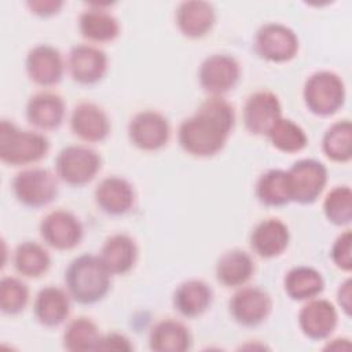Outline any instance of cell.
<instances>
[{
	"label": "cell",
	"instance_id": "6da1fadb",
	"mask_svg": "<svg viewBox=\"0 0 352 352\" xmlns=\"http://www.w3.org/2000/svg\"><path fill=\"white\" fill-rule=\"evenodd\" d=\"M234 125L232 104L221 96H210L191 117L182 121L177 140L187 154L208 158L224 148Z\"/></svg>",
	"mask_w": 352,
	"mask_h": 352
},
{
	"label": "cell",
	"instance_id": "7a4b0ae2",
	"mask_svg": "<svg viewBox=\"0 0 352 352\" xmlns=\"http://www.w3.org/2000/svg\"><path fill=\"white\" fill-rule=\"evenodd\" d=\"M111 274L99 256L81 254L70 261L65 271V282L70 297L82 305L100 301L110 290Z\"/></svg>",
	"mask_w": 352,
	"mask_h": 352
},
{
	"label": "cell",
	"instance_id": "3957f363",
	"mask_svg": "<svg viewBox=\"0 0 352 352\" xmlns=\"http://www.w3.org/2000/svg\"><path fill=\"white\" fill-rule=\"evenodd\" d=\"M50 150V140L40 132L23 131L12 121L0 122V160L11 166L38 162Z\"/></svg>",
	"mask_w": 352,
	"mask_h": 352
},
{
	"label": "cell",
	"instance_id": "277c9868",
	"mask_svg": "<svg viewBox=\"0 0 352 352\" xmlns=\"http://www.w3.org/2000/svg\"><path fill=\"white\" fill-rule=\"evenodd\" d=\"M345 84L342 78L330 70L312 73L304 84L302 98L309 113L318 117L336 114L345 103Z\"/></svg>",
	"mask_w": 352,
	"mask_h": 352
},
{
	"label": "cell",
	"instance_id": "5b68a950",
	"mask_svg": "<svg viewBox=\"0 0 352 352\" xmlns=\"http://www.w3.org/2000/svg\"><path fill=\"white\" fill-rule=\"evenodd\" d=\"M100 166L102 158L94 148L82 144H72L58 153L55 175L69 186L81 187L95 179Z\"/></svg>",
	"mask_w": 352,
	"mask_h": 352
},
{
	"label": "cell",
	"instance_id": "8992f818",
	"mask_svg": "<svg viewBox=\"0 0 352 352\" xmlns=\"http://www.w3.org/2000/svg\"><path fill=\"white\" fill-rule=\"evenodd\" d=\"M12 191L23 206L38 209L56 198L58 176L45 168H28L15 175Z\"/></svg>",
	"mask_w": 352,
	"mask_h": 352
},
{
	"label": "cell",
	"instance_id": "52a82bcc",
	"mask_svg": "<svg viewBox=\"0 0 352 352\" xmlns=\"http://www.w3.org/2000/svg\"><path fill=\"white\" fill-rule=\"evenodd\" d=\"M286 173L292 202L301 205L314 204L327 183V168L314 158L298 160Z\"/></svg>",
	"mask_w": 352,
	"mask_h": 352
},
{
	"label": "cell",
	"instance_id": "ba28073f",
	"mask_svg": "<svg viewBox=\"0 0 352 352\" xmlns=\"http://www.w3.org/2000/svg\"><path fill=\"white\" fill-rule=\"evenodd\" d=\"M298 37L293 29L279 22H268L254 36V50L265 60L283 63L298 52Z\"/></svg>",
	"mask_w": 352,
	"mask_h": 352
},
{
	"label": "cell",
	"instance_id": "9c48e42d",
	"mask_svg": "<svg viewBox=\"0 0 352 352\" xmlns=\"http://www.w3.org/2000/svg\"><path fill=\"white\" fill-rule=\"evenodd\" d=\"M40 235L52 249L72 250L80 245L84 236V227L74 213L55 209L41 219Z\"/></svg>",
	"mask_w": 352,
	"mask_h": 352
},
{
	"label": "cell",
	"instance_id": "30bf717a",
	"mask_svg": "<svg viewBox=\"0 0 352 352\" xmlns=\"http://www.w3.org/2000/svg\"><path fill=\"white\" fill-rule=\"evenodd\" d=\"M241 78L238 60L228 54H213L205 58L198 70V81L212 96H221L231 91Z\"/></svg>",
	"mask_w": 352,
	"mask_h": 352
},
{
	"label": "cell",
	"instance_id": "8fae6325",
	"mask_svg": "<svg viewBox=\"0 0 352 352\" xmlns=\"http://www.w3.org/2000/svg\"><path fill=\"white\" fill-rule=\"evenodd\" d=\"M131 143L144 151H157L166 146L170 138L168 118L155 110L136 113L128 124Z\"/></svg>",
	"mask_w": 352,
	"mask_h": 352
},
{
	"label": "cell",
	"instance_id": "7c38bea8",
	"mask_svg": "<svg viewBox=\"0 0 352 352\" xmlns=\"http://www.w3.org/2000/svg\"><path fill=\"white\" fill-rule=\"evenodd\" d=\"M232 319L245 327H256L267 320L272 311V298L261 287H241L230 300Z\"/></svg>",
	"mask_w": 352,
	"mask_h": 352
},
{
	"label": "cell",
	"instance_id": "4fadbf2b",
	"mask_svg": "<svg viewBox=\"0 0 352 352\" xmlns=\"http://www.w3.org/2000/svg\"><path fill=\"white\" fill-rule=\"evenodd\" d=\"M279 118H282V106L274 92L261 89L248 96L243 106V124L252 135L267 136Z\"/></svg>",
	"mask_w": 352,
	"mask_h": 352
},
{
	"label": "cell",
	"instance_id": "5bb4252c",
	"mask_svg": "<svg viewBox=\"0 0 352 352\" xmlns=\"http://www.w3.org/2000/svg\"><path fill=\"white\" fill-rule=\"evenodd\" d=\"M67 66L76 82L94 85L106 76L109 59L100 48L91 44H78L70 50Z\"/></svg>",
	"mask_w": 352,
	"mask_h": 352
},
{
	"label": "cell",
	"instance_id": "9a60e30c",
	"mask_svg": "<svg viewBox=\"0 0 352 352\" xmlns=\"http://www.w3.org/2000/svg\"><path fill=\"white\" fill-rule=\"evenodd\" d=\"M338 323V314L333 302L324 298L308 300L298 312V326L301 333L314 341H320L331 336Z\"/></svg>",
	"mask_w": 352,
	"mask_h": 352
},
{
	"label": "cell",
	"instance_id": "2e32d148",
	"mask_svg": "<svg viewBox=\"0 0 352 352\" xmlns=\"http://www.w3.org/2000/svg\"><path fill=\"white\" fill-rule=\"evenodd\" d=\"M29 78L40 87L56 85L65 73V62L60 52L48 44L33 47L25 60Z\"/></svg>",
	"mask_w": 352,
	"mask_h": 352
},
{
	"label": "cell",
	"instance_id": "e0dca14e",
	"mask_svg": "<svg viewBox=\"0 0 352 352\" xmlns=\"http://www.w3.org/2000/svg\"><path fill=\"white\" fill-rule=\"evenodd\" d=\"M70 128L76 136L88 143L103 142L111 129L106 111L92 102L78 103L70 116Z\"/></svg>",
	"mask_w": 352,
	"mask_h": 352
},
{
	"label": "cell",
	"instance_id": "ac0fdd59",
	"mask_svg": "<svg viewBox=\"0 0 352 352\" xmlns=\"http://www.w3.org/2000/svg\"><path fill=\"white\" fill-rule=\"evenodd\" d=\"M98 208L110 216H122L135 205L133 186L124 177L109 176L100 180L95 188Z\"/></svg>",
	"mask_w": 352,
	"mask_h": 352
},
{
	"label": "cell",
	"instance_id": "d6986e66",
	"mask_svg": "<svg viewBox=\"0 0 352 352\" xmlns=\"http://www.w3.org/2000/svg\"><path fill=\"white\" fill-rule=\"evenodd\" d=\"M289 227L276 217L260 221L250 234V246L253 252L263 258L280 256L289 246Z\"/></svg>",
	"mask_w": 352,
	"mask_h": 352
},
{
	"label": "cell",
	"instance_id": "ffe728a7",
	"mask_svg": "<svg viewBox=\"0 0 352 352\" xmlns=\"http://www.w3.org/2000/svg\"><path fill=\"white\" fill-rule=\"evenodd\" d=\"M175 21L183 36L188 38H201L212 30L216 21V12L213 6L208 1L188 0L179 4Z\"/></svg>",
	"mask_w": 352,
	"mask_h": 352
},
{
	"label": "cell",
	"instance_id": "44dd1931",
	"mask_svg": "<svg viewBox=\"0 0 352 352\" xmlns=\"http://www.w3.org/2000/svg\"><path fill=\"white\" fill-rule=\"evenodd\" d=\"M139 249L128 234L110 235L99 253V258L111 275L128 274L136 264Z\"/></svg>",
	"mask_w": 352,
	"mask_h": 352
},
{
	"label": "cell",
	"instance_id": "7402d4cb",
	"mask_svg": "<svg viewBox=\"0 0 352 352\" xmlns=\"http://www.w3.org/2000/svg\"><path fill=\"white\" fill-rule=\"evenodd\" d=\"M66 114L63 99L54 92H38L26 103V118L30 125L41 131L60 126Z\"/></svg>",
	"mask_w": 352,
	"mask_h": 352
},
{
	"label": "cell",
	"instance_id": "603a6c76",
	"mask_svg": "<svg viewBox=\"0 0 352 352\" xmlns=\"http://www.w3.org/2000/svg\"><path fill=\"white\" fill-rule=\"evenodd\" d=\"M33 312L37 322L43 326L56 327L70 314V294L60 287L45 286L36 296Z\"/></svg>",
	"mask_w": 352,
	"mask_h": 352
},
{
	"label": "cell",
	"instance_id": "cb8c5ba5",
	"mask_svg": "<svg viewBox=\"0 0 352 352\" xmlns=\"http://www.w3.org/2000/svg\"><path fill=\"white\" fill-rule=\"evenodd\" d=\"M213 300L210 286L201 279L182 282L173 293V307L184 318H198L205 314Z\"/></svg>",
	"mask_w": 352,
	"mask_h": 352
},
{
	"label": "cell",
	"instance_id": "d4e9b609",
	"mask_svg": "<svg viewBox=\"0 0 352 352\" xmlns=\"http://www.w3.org/2000/svg\"><path fill=\"white\" fill-rule=\"evenodd\" d=\"M78 29L81 36L92 43H109L120 34L117 18L100 4H92L80 15Z\"/></svg>",
	"mask_w": 352,
	"mask_h": 352
},
{
	"label": "cell",
	"instance_id": "484cf974",
	"mask_svg": "<svg viewBox=\"0 0 352 352\" xmlns=\"http://www.w3.org/2000/svg\"><path fill=\"white\" fill-rule=\"evenodd\" d=\"M148 345L157 352H184L192 345L188 327L176 319H164L154 324L150 331Z\"/></svg>",
	"mask_w": 352,
	"mask_h": 352
},
{
	"label": "cell",
	"instance_id": "4316f807",
	"mask_svg": "<svg viewBox=\"0 0 352 352\" xmlns=\"http://www.w3.org/2000/svg\"><path fill=\"white\" fill-rule=\"evenodd\" d=\"M254 274L252 256L241 249L226 252L216 264V279L224 287H242Z\"/></svg>",
	"mask_w": 352,
	"mask_h": 352
},
{
	"label": "cell",
	"instance_id": "83f0119b",
	"mask_svg": "<svg viewBox=\"0 0 352 352\" xmlns=\"http://www.w3.org/2000/svg\"><path fill=\"white\" fill-rule=\"evenodd\" d=\"M286 294L294 301H308L318 297L324 289L322 274L307 265H298L287 271L283 279Z\"/></svg>",
	"mask_w": 352,
	"mask_h": 352
},
{
	"label": "cell",
	"instance_id": "f1b7e54d",
	"mask_svg": "<svg viewBox=\"0 0 352 352\" xmlns=\"http://www.w3.org/2000/svg\"><path fill=\"white\" fill-rule=\"evenodd\" d=\"M14 267L26 278H38L51 267V257L47 249L32 241L19 243L14 250Z\"/></svg>",
	"mask_w": 352,
	"mask_h": 352
},
{
	"label": "cell",
	"instance_id": "f546056e",
	"mask_svg": "<svg viewBox=\"0 0 352 352\" xmlns=\"http://www.w3.org/2000/svg\"><path fill=\"white\" fill-rule=\"evenodd\" d=\"M256 198L264 206H283L292 202L287 173L283 169H270L256 183Z\"/></svg>",
	"mask_w": 352,
	"mask_h": 352
},
{
	"label": "cell",
	"instance_id": "4dcf8cb0",
	"mask_svg": "<svg viewBox=\"0 0 352 352\" xmlns=\"http://www.w3.org/2000/svg\"><path fill=\"white\" fill-rule=\"evenodd\" d=\"M322 150L324 155L334 162H349L352 158V124L349 120H341L331 124L323 138Z\"/></svg>",
	"mask_w": 352,
	"mask_h": 352
},
{
	"label": "cell",
	"instance_id": "1f68e13d",
	"mask_svg": "<svg viewBox=\"0 0 352 352\" xmlns=\"http://www.w3.org/2000/svg\"><path fill=\"white\" fill-rule=\"evenodd\" d=\"M63 348L70 352L96 351L100 333L94 320L78 316L70 320L63 331Z\"/></svg>",
	"mask_w": 352,
	"mask_h": 352
},
{
	"label": "cell",
	"instance_id": "d6a6232c",
	"mask_svg": "<svg viewBox=\"0 0 352 352\" xmlns=\"http://www.w3.org/2000/svg\"><path fill=\"white\" fill-rule=\"evenodd\" d=\"M271 144L283 153H298L305 148L308 136L305 131L289 118H279L267 133Z\"/></svg>",
	"mask_w": 352,
	"mask_h": 352
},
{
	"label": "cell",
	"instance_id": "836d02e7",
	"mask_svg": "<svg viewBox=\"0 0 352 352\" xmlns=\"http://www.w3.org/2000/svg\"><path fill=\"white\" fill-rule=\"evenodd\" d=\"M323 213L334 226H348L352 220V191L349 186H336L323 201Z\"/></svg>",
	"mask_w": 352,
	"mask_h": 352
},
{
	"label": "cell",
	"instance_id": "e575fe53",
	"mask_svg": "<svg viewBox=\"0 0 352 352\" xmlns=\"http://www.w3.org/2000/svg\"><path fill=\"white\" fill-rule=\"evenodd\" d=\"M29 301V289L15 276H4L0 280V309L6 315L21 314Z\"/></svg>",
	"mask_w": 352,
	"mask_h": 352
},
{
	"label": "cell",
	"instance_id": "d590c367",
	"mask_svg": "<svg viewBox=\"0 0 352 352\" xmlns=\"http://www.w3.org/2000/svg\"><path fill=\"white\" fill-rule=\"evenodd\" d=\"M351 243H352L351 230H345L336 238L330 250V257L334 265L345 272H349L352 270Z\"/></svg>",
	"mask_w": 352,
	"mask_h": 352
},
{
	"label": "cell",
	"instance_id": "8d00e7d4",
	"mask_svg": "<svg viewBox=\"0 0 352 352\" xmlns=\"http://www.w3.org/2000/svg\"><path fill=\"white\" fill-rule=\"evenodd\" d=\"M133 345L131 340L121 333H109L100 336L96 351H132Z\"/></svg>",
	"mask_w": 352,
	"mask_h": 352
},
{
	"label": "cell",
	"instance_id": "74e56055",
	"mask_svg": "<svg viewBox=\"0 0 352 352\" xmlns=\"http://www.w3.org/2000/svg\"><path fill=\"white\" fill-rule=\"evenodd\" d=\"M28 7L32 14L41 16V18H48L59 12V10L63 7V1L59 0H33L28 1Z\"/></svg>",
	"mask_w": 352,
	"mask_h": 352
},
{
	"label": "cell",
	"instance_id": "f35d334b",
	"mask_svg": "<svg viewBox=\"0 0 352 352\" xmlns=\"http://www.w3.org/2000/svg\"><path fill=\"white\" fill-rule=\"evenodd\" d=\"M351 279H345L340 287H338V292H337V300H338V304L341 307V309L345 312V315H351V307H352V290H351Z\"/></svg>",
	"mask_w": 352,
	"mask_h": 352
}]
</instances>
